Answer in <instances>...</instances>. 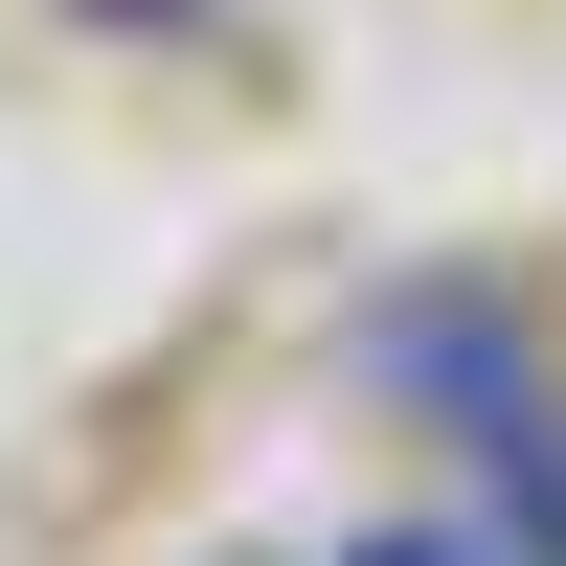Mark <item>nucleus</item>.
I'll return each instance as SVG.
<instances>
[{
	"instance_id": "obj_1",
	"label": "nucleus",
	"mask_w": 566,
	"mask_h": 566,
	"mask_svg": "<svg viewBox=\"0 0 566 566\" xmlns=\"http://www.w3.org/2000/svg\"><path fill=\"white\" fill-rule=\"evenodd\" d=\"M363 386L453 408V453H522V431H566V408H544V340H522L499 295H386V317H363Z\"/></svg>"
},
{
	"instance_id": "obj_3",
	"label": "nucleus",
	"mask_w": 566,
	"mask_h": 566,
	"mask_svg": "<svg viewBox=\"0 0 566 566\" xmlns=\"http://www.w3.org/2000/svg\"><path fill=\"white\" fill-rule=\"evenodd\" d=\"M363 566H476V544H363Z\"/></svg>"
},
{
	"instance_id": "obj_2",
	"label": "nucleus",
	"mask_w": 566,
	"mask_h": 566,
	"mask_svg": "<svg viewBox=\"0 0 566 566\" xmlns=\"http://www.w3.org/2000/svg\"><path fill=\"white\" fill-rule=\"evenodd\" d=\"M476 499H499V544H522V566H566V431H522V453H476Z\"/></svg>"
}]
</instances>
